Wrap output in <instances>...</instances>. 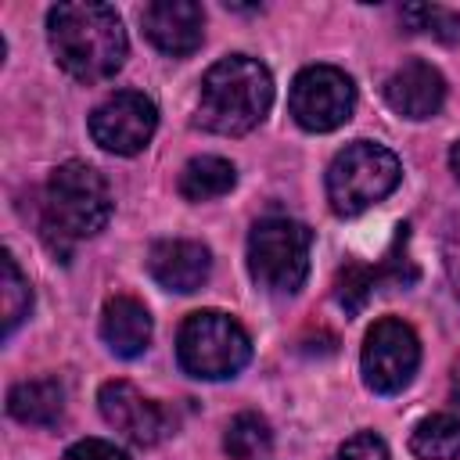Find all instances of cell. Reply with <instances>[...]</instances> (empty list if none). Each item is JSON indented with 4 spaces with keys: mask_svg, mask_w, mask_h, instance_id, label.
<instances>
[{
    "mask_svg": "<svg viewBox=\"0 0 460 460\" xmlns=\"http://www.w3.org/2000/svg\"><path fill=\"white\" fill-rule=\"evenodd\" d=\"M288 108L295 122L309 133H327L349 122L356 108V86L352 79L334 65H309L295 75Z\"/></svg>",
    "mask_w": 460,
    "mask_h": 460,
    "instance_id": "8",
    "label": "cell"
},
{
    "mask_svg": "<svg viewBox=\"0 0 460 460\" xmlns=\"http://www.w3.org/2000/svg\"><path fill=\"white\" fill-rule=\"evenodd\" d=\"M446 270H449V280H453V288L460 295V226L446 237Z\"/></svg>",
    "mask_w": 460,
    "mask_h": 460,
    "instance_id": "24",
    "label": "cell"
},
{
    "mask_svg": "<svg viewBox=\"0 0 460 460\" xmlns=\"http://www.w3.org/2000/svg\"><path fill=\"white\" fill-rule=\"evenodd\" d=\"M101 338L122 359L140 356L147 349V341H151V313H147V305L140 298H133V295L108 298L104 313H101Z\"/></svg>",
    "mask_w": 460,
    "mask_h": 460,
    "instance_id": "14",
    "label": "cell"
},
{
    "mask_svg": "<svg viewBox=\"0 0 460 460\" xmlns=\"http://www.w3.org/2000/svg\"><path fill=\"white\" fill-rule=\"evenodd\" d=\"M47 40L58 65L79 83H104L126 61V29L108 4H58L47 11Z\"/></svg>",
    "mask_w": 460,
    "mask_h": 460,
    "instance_id": "1",
    "label": "cell"
},
{
    "mask_svg": "<svg viewBox=\"0 0 460 460\" xmlns=\"http://www.w3.org/2000/svg\"><path fill=\"white\" fill-rule=\"evenodd\" d=\"M237 183V169L219 158V155H201V158H190L180 172V194L187 201H212V198H223L230 187Z\"/></svg>",
    "mask_w": 460,
    "mask_h": 460,
    "instance_id": "17",
    "label": "cell"
},
{
    "mask_svg": "<svg viewBox=\"0 0 460 460\" xmlns=\"http://www.w3.org/2000/svg\"><path fill=\"white\" fill-rule=\"evenodd\" d=\"M147 270L165 291L190 295L208 280L212 255L201 241H183V237L155 241L151 252H147Z\"/></svg>",
    "mask_w": 460,
    "mask_h": 460,
    "instance_id": "12",
    "label": "cell"
},
{
    "mask_svg": "<svg viewBox=\"0 0 460 460\" xmlns=\"http://www.w3.org/2000/svg\"><path fill=\"white\" fill-rule=\"evenodd\" d=\"M158 111L155 101L137 90H119L101 101L90 115V137L111 155H137L155 137Z\"/></svg>",
    "mask_w": 460,
    "mask_h": 460,
    "instance_id": "9",
    "label": "cell"
},
{
    "mask_svg": "<svg viewBox=\"0 0 460 460\" xmlns=\"http://www.w3.org/2000/svg\"><path fill=\"white\" fill-rule=\"evenodd\" d=\"M334 460H388V446L381 442V435L359 431L334 453Z\"/></svg>",
    "mask_w": 460,
    "mask_h": 460,
    "instance_id": "22",
    "label": "cell"
},
{
    "mask_svg": "<svg viewBox=\"0 0 460 460\" xmlns=\"http://www.w3.org/2000/svg\"><path fill=\"white\" fill-rule=\"evenodd\" d=\"M7 413L22 424H58L65 413V392L58 381L50 377H36V381H18L7 392Z\"/></svg>",
    "mask_w": 460,
    "mask_h": 460,
    "instance_id": "16",
    "label": "cell"
},
{
    "mask_svg": "<svg viewBox=\"0 0 460 460\" xmlns=\"http://www.w3.org/2000/svg\"><path fill=\"white\" fill-rule=\"evenodd\" d=\"M273 104V79L266 65L244 54L216 61L201 79L198 126L223 137H241L255 129Z\"/></svg>",
    "mask_w": 460,
    "mask_h": 460,
    "instance_id": "3",
    "label": "cell"
},
{
    "mask_svg": "<svg viewBox=\"0 0 460 460\" xmlns=\"http://www.w3.org/2000/svg\"><path fill=\"white\" fill-rule=\"evenodd\" d=\"M65 460H129V456L104 438H79L75 446L65 449Z\"/></svg>",
    "mask_w": 460,
    "mask_h": 460,
    "instance_id": "23",
    "label": "cell"
},
{
    "mask_svg": "<svg viewBox=\"0 0 460 460\" xmlns=\"http://www.w3.org/2000/svg\"><path fill=\"white\" fill-rule=\"evenodd\" d=\"M111 219V194L104 176L86 162H61L47 187L40 205V226L54 252L68 255L72 244L101 234Z\"/></svg>",
    "mask_w": 460,
    "mask_h": 460,
    "instance_id": "2",
    "label": "cell"
},
{
    "mask_svg": "<svg viewBox=\"0 0 460 460\" xmlns=\"http://www.w3.org/2000/svg\"><path fill=\"white\" fill-rule=\"evenodd\" d=\"M410 449L420 460H456L460 456V410H442L424 417L413 435Z\"/></svg>",
    "mask_w": 460,
    "mask_h": 460,
    "instance_id": "18",
    "label": "cell"
},
{
    "mask_svg": "<svg viewBox=\"0 0 460 460\" xmlns=\"http://www.w3.org/2000/svg\"><path fill=\"white\" fill-rule=\"evenodd\" d=\"M270 442H273V435H270L266 417H259V413H252V410L237 413V417L226 424V435H223V449H226L234 460H255V456H262V453L270 449Z\"/></svg>",
    "mask_w": 460,
    "mask_h": 460,
    "instance_id": "19",
    "label": "cell"
},
{
    "mask_svg": "<svg viewBox=\"0 0 460 460\" xmlns=\"http://www.w3.org/2000/svg\"><path fill=\"white\" fill-rule=\"evenodd\" d=\"M402 22L413 32L435 36L442 43H460V14L449 11V7H438V4H410V7H402Z\"/></svg>",
    "mask_w": 460,
    "mask_h": 460,
    "instance_id": "21",
    "label": "cell"
},
{
    "mask_svg": "<svg viewBox=\"0 0 460 460\" xmlns=\"http://www.w3.org/2000/svg\"><path fill=\"white\" fill-rule=\"evenodd\" d=\"M402 180L399 158L374 140H356L341 147L327 165V201L338 216H359L381 198H388Z\"/></svg>",
    "mask_w": 460,
    "mask_h": 460,
    "instance_id": "4",
    "label": "cell"
},
{
    "mask_svg": "<svg viewBox=\"0 0 460 460\" xmlns=\"http://www.w3.org/2000/svg\"><path fill=\"white\" fill-rule=\"evenodd\" d=\"M176 356L190 377L223 381V377H234L248 363L252 341L230 313L198 309L183 320V327L176 334Z\"/></svg>",
    "mask_w": 460,
    "mask_h": 460,
    "instance_id": "6",
    "label": "cell"
},
{
    "mask_svg": "<svg viewBox=\"0 0 460 460\" xmlns=\"http://www.w3.org/2000/svg\"><path fill=\"white\" fill-rule=\"evenodd\" d=\"M97 402H101L104 420L119 435H126L129 442H137V446H155V442H162L172 431L169 413L158 402H151L129 381H104L101 392H97Z\"/></svg>",
    "mask_w": 460,
    "mask_h": 460,
    "instance_id": "10",
    "label": "cell"
},
{
    "mask_svg": "<svg viewBox=\"0 0 460 460\" xmlns=\"http://www.w3.org/2000/svg\"><path fill=\"white\" fill-rule=\"evenodd\" d=\"M449 169L456 172V180H460V140L449 147Z\"/></svg>",
    "mask_w": 460,
    "mask_h": 460,
    "instance_id": "25",
    "label": "cell"
},
{
    "mask_svg": "<svg viewBox=\"0 0 460 460\" xmlns=\"http://www.w3.org/2000/svg\"><path fill=\"white\" fill-rule=\"evenodd\" d=\"M0 266H4V280H0V298H4V334H11V331L29 316V309H32V291H29V280H25V273L18 270V262H14L11 252H4Z\"/></svg>",
    "mask_w": 460,
    "mask_h": 460,
    "instance_id": "20",
    "label": "cell"
},
{
    "mask_svg": "<svg viewBox=\"0 0 460 460\" xmlns=\"http://www.w3.org/2000/svg\"><path fill=\"white\" fill-rule=\"evenodd\" d=\"M385 101L406 119H431L446 101V79L428 61H406L388 75Z\"/></svg>",
    "mask_w": 460,
    "mask_h": 460,
    "instance_id": "13",
    "label": "cell"
},
{
    "mask_svg": "<svg viewBox=\"0 0 460 460\" xmlns=\"http://www.w3.org/2000/svg\"><path fill=\"white\" fill-rule=\"evenodd\" d=\"M144 36L169 58H187L205 40V11L194 0H155L140 11Z\"/></svg>",
    "mask_w": 460,
    "mask_h": 460,
    "instance_id": "11",
    "label": "cell"
},
{
    "mask_svg": "<svg viewBox=\"0 0 460 460\" xmlns=\"http://www.w3.org/2000/svg\"><path fill=\"white\" fill-rule=\"evenodd\" d=\"M381 277H392V280H402V284L417 277V270H413L410 259L399 252V244H395L377 266H363V262L345 266V270L338 273V280H334V298H338V305L349 309V313L363 309V302L370 298V291H374V284H377Z\"/></svg>",
    "mask_w": 460,
    "mask_h": 460,
    "instance_id": "15",
    "label": "cell"
},
{
    "mask_svg": "<svg viewBox=\"0 0 460 460\" xmlns=\"http://www.w3.org/2000/svg\"><path fill=\"white\" fill-rule=\"evenodd\" d=\"M363 381L370 392L377 395H395L402 392L420 363V341L413 334V327L399 316H381L374 320V327L367 331L363 341Z\"/></svg>",
    "mask_w": 460,
    "mask_h": 460,
    "instance_id": "7",
    "label": "cell"
},
{
    "mask_svg": "<svg viewBox=\"0 0 460 460\" xmlns=\"http://www.w3.org/2000/svg\"><path fill=\"white\" fill-rule=\"evenodd\" d=\"M313 230L305 223L270 216L248 234V270L252 280L270 295H295L309 277Z\"/></svg>",
    "mask_w": 460,
    "mask_h": 460,
    "instance_id": "5",
    "label": "cell"
}]
</instances>
